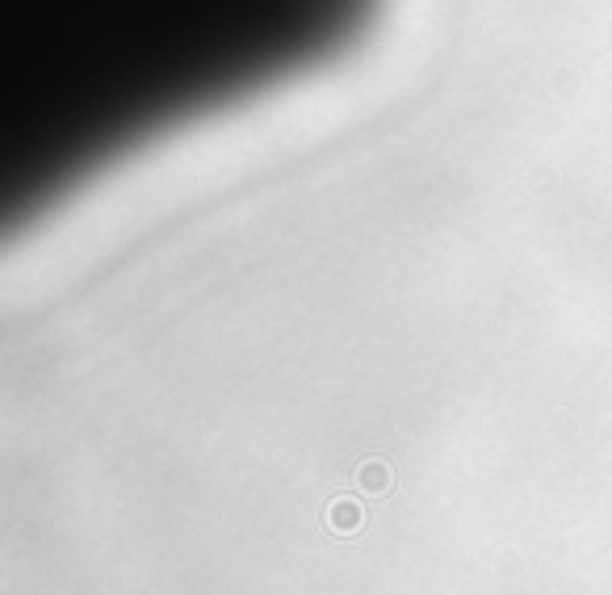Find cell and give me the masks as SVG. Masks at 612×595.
<instances>
[{"label": "cell", "mask_w": 612, "mask_h": 595, "mask_svg": "<svg viewBox=\"0 0 612 595\" xmlns=\"http://www.w3.org/2000/svg\"><path fill=\"white\" fill-rule=\"evenodd\" d=\"M361 524H365V508H361V499L336 495L332 503H327V528H332L336 537H353Z\"/></svg>", "instance_id": "obj_1"}, {"label": "cell", "mask_w": 612, "mask_h": 595, "mask_svg": "<svg viewBox=\"0 0 612 595\" xmlns=\"http://www.w3.org/2000/svg\"><path fill=\"white\" fill-rule=\"evenodd\" d=\"M390 482H395V474H390V466H386V461H378V457H369V461H361V466H357V487L369 499H382L390 491Z\"/></svg>", "instance_id": "obj_2"}]
</instances>
